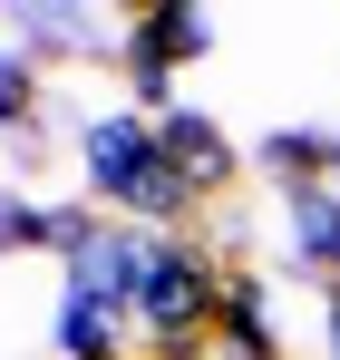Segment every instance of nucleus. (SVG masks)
Returning <instances> with one entry per match:
<instances>
[{"mask_svg":"<svg viewBox=\"0 0 340 360\" xmlns=\"http://www.w3.org/2000/svg\"><path fill=\"white\" fill-rule=\"evenodd\" d=\"M126 311H98V302H68L58 292V321H49V341H58V360H136L126 351Z\"/></svg>","mask_w":340,"mask_h":360,"instance_id":"10","label":"nucleus"},{"mask_svg":"<svg viewBox=\"0 0 340 360\" xmlns=\"http://www.w3.org/2000/svg\"><path fill=\"white\" fill-rule=\"evenodd\" d=\"M156 156L195 185V205H233V185H243V146L224 136L214 108H175V117H156Z\"/></svg>","mask_w":340,"mask_h":360,"instance_id":"3","label":"nucleus"},{"mask_svg":"<svg viewBox=\"0 0 340 360\" xmlns=\"http://www.w3.org/2000/svg\"><path fill=\"white\" fill-rule=\"evenodd\" d=\"M107 234H117V214H98V195H58V205H49V243H39V253H58V263H88Z\"/></svg>","mask_w":340,"mask_h":360,"instance_id":"12","label":"nucleus"},{"mask_svg":"<svg viewBox=\"0 0 340 360\" xmlns=\"http://www.w3.org/2000/svg\"><path fill=\"white\" fill-rule=\"evenodd\" d=\"M39 243H49V205L30 185H0V263L10 253H39Z\"/></svg>","mask_w":340,"mask_h":360,"instance_id":"14","label":"nucleus"},{"mask_svg":"<svg viewBox=\"0 0 340 360\" xmlns=\"http://www.w3.org/2000/svg\"><path fill=\"white\" fill-rule=\"evenodd\" d=\"M49 146H58V108L39 127H20V136H10V176H30V166H49Z\"/></svg>","mask_w":340,"mask_h":360,"instance_id":"15","label":"nucleus"},{"mask_svg":"<svg viewBox=\"0 0 340 360\" xmlns=\"http://www.w3.org/2000/svg\"><path fill=\"white\" fill-rule=\"evenodd\" d=\"M78 176H88V195L98 205H117L126 214V195L146 185V166H156V117H136V108H98V117H78Z\"/></svg>","mask_w":340,"mask_h":360,"instance_id":"2","label":"nucleus"},{"mask_svg":"<svg viewBox=\"0 0 340 360\" xmlns=\"http://www.w3.org/2000/svg\"><path fill=\"white\" fill-rule=\"evenodd\" d=\"M39 117H49V68L0 39V136H20V127H39Z\"/></svg>","mask_w":340,"mask_h":360,"instance_id":"11","label":"nucleus"},{"mask_svg":"<svg viewBox=\"0 0 340 360\" xmlns=\"http://www.w3.org/2000/svg\"><path fill=\"white\" fill-rule=\"evenodd\" d=\"M214 292H224V263L195 234H146L136 243V302H126V321L146 341H214Z\"/></svg>","mask_w":340,"mask_h":360,"instance_id":"1","label":"nucleus"},{"mask_svg":"<svg viewBox=\"0 0 340 360\" xmlns=\"http://www.w3.org/2000/svg\"><path fill=\"white\" fill-rule=\"evenodd\" d=\"M195 243H204L214 263H253V243H263V214H243V195H233V205H204Z\"/></svg>","mask_w":340,"mask_h":360,"instance_id":"13","label":"nucleus"},{"mask_svg":"<svg viewBox=\"0 0 340 360\" xmlns=\"http://www.w3.org/2000/svg\"><path fill=\"white\" fill-rule=\"evenodd\" d=\"M214 39H224V20L204 0H146V10H126V59L136 68H195V59H214Z\"/></svg>","mask_w":340,"mask_h":360,"instance_id":"5","label":"nucleus"},{"mask_svg":"<svg viewBox=\"0 0 340 360\" xmlns=\"http://www.w3.org/2000/svg\"><path fill=\"white\" fill-rule=\"evenodd\" d=\"M321 360H340V283L321 292Z\"/></svg>","mask_w":340,"mask_h":360,"instance_id":"16","label":"nucleus"},{"mask_svg":"<svg viewBox=\"0 0 340 360\" xmlns=\"http://www.w3.org/2000/svg\"><path fill=\"white\" fill-rule=\"evenodd\" d=\"M331 185H340V166H331Z\"/></svg>","mask_w":340,"mask_h":360,"instance_id":"18","label":"nucleus"},{"mask_svg":"<svg viewBox=\"0 0 340 360\" xmlns=\"http://www.w3.org/2000/svg\"><path fill=\"white\" fill-rule=\"evenodd\" d=\"M146 360H214V341H146Z\"/></svg>","mask_w":340,"mask_h":360,"instance_id":"17","label":"nucleus"},{"mask_svg":"<svg viewBox=\"0 0 340 360\" xmlns=\"http://www.w3.org/2000/svg\"><path fill=\"white\" fill-rule=\"evenodd\" d=\"M282 253H292V283H340V185H301L282 195Z\"/></svg>","mask_w":340,"mask_h":360,"instance_id":"7","label":"nucleus"},{"mask_svg":"<svg viewBox=\"0 0 340 360\" xmlns=\"http://www.w3.org/2000/svg\"><path fill=\"white\" fill-rule=\"evenodd\" d=\"M214 351L224 360H292L282 321H273V283L253 263H224V292H214Z\"/></svg>","mask_w":340,"mask_h":360,"instance_id":"6","label":"nucleus"},{"mask_svg":"<svg viewBox=\"0 0 340 360\" xmlns=\"http://www.w3.org/2000/svg\"><path fill=\"white\" fill-rule=\"evenodd\" d=\"M136 224H117L107 243H98V253H88V263H68V302H98V311H126V302H136Z\"/></svg>","mask_w":340,"mask_h":360,"instance_id":"9","label":"nucleus"},{"mask_svg":"<svg viewBox=\"0 0 340 360\" xmlns=\"http://www.w3.org/2000/svg\"><path fill=\"white\" fill-rule=\"evenodd\" d=\"M253 166L273 176V195L331 185V166H340V127H311V117H292V127H263V136H253Z\"/></svg>","mask_w":340,"mask_h":360,"instance_id":"8","label":"nucleus"},{"mask_svg":"<svg viewBox=\"0 0 340 360\" xmlns=\"http://www.w3.org/2000/svg\"><path fill=\"white\" fill-rule=\"evenodd\" d=\"M0 39H10V49H30V59L49 68V59H126V20H98V10H78V0H20V10H10V30H0Z\"/></svg>","mask_w":340,"mask_h":360,"instance_id":"4","label":"nucleus"}]
</instances>
